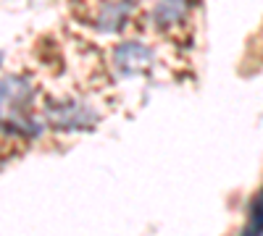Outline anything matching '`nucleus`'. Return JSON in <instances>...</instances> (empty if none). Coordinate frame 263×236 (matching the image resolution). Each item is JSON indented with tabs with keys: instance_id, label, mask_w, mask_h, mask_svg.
<instances>
[{
	"instance_id": "nucleus-2",
	"label": "nucleus",
	"mask_w": 263,
	"mask_h": 236,
	"mask_svg": "<svg viewBox=\"0 0 263 236\" xmlns=\"http://www.w3.org/2000/svg\"><path fill=\"white\" fill-rule=\"evenodd\" d=\"M45 116H48V121L55 128H63V132H82V128H92L95 121H98L95 111H90L87 105H82L77 100L48 102Z\"/></svg>"
},
{
	"instance_id": "nucleus-6",
	"label": "nucleus",
	"mask_w": 263,
	"mask_h": 236,
	"mask_svg": "<svg viewBox=\"0 0 263 236\" xmlns=\"http://www.w3.org/2000/svg\"><path fill=\"white\" fill-rule=\"evenodd\" d=\"M245 233H250V236H260L263 233V191L255 195V200L250 205V228Z\"/></svg>"
},
{
	"instance_id": "nucleus-5",
	"label": "nucleus",
	"mask_w": 263,
	"mask_h": 236,
	"mask_svg": "<svg viewBox=\"0 0 263 236\" xmlns=\"http://www.w3.org/2000/svg\"><path fill=\"white\" fill-rule=\"evenodd\" d=\"M126 16H129L126 0H121V3H108V6H103V11L98 16V29L100 32H119Z\"/></svg>"
},
{
	"instance_id": "nucleus-1",
	"label": "nucleus",
	"mask_w": 263,
	"mask_h": 236,
	"mask_svg": "<svg viewBox=\"0 0 263 236\" xmlns=\"http://www.w3.org/2000/svg\"><path fill=\"white\" fill-rule=\"evenodd\" d=\"M34 97V90L27 76H3L0 79V123L11 132L37 134V126L24 118V111Z\"/></svg>"
},
{
	"instance_id": "nucleus-3",
	"label": "nucleus",
	"mask_w": 263,
	"mask_h": 236,
	"mask_svg": "<svg viewBox=\"0 0 263 236\" xmlns=\"http://www.w3.org/2000/svg\"><path fill=\"white\" fill-rule=\"evenodd\" d=\"M114 66L121 76H137L153 66V50L142 42H124L114 53Z\"/></svg>"
},
{
	"instance_id": "nucleus-4",
	"label": "nucleus",
	"mask_w": 263,
	"mask_h": 236,
	"mask_svg": "<svg viewBox=\"0 0 263 236\" xmlns=\"http://www.w3.org/2000/svg\"><path fill=\"white\" fill-rule=\"evenodd\" d=\"M187 8H190L187 0H161L153 11V18H156L158 27H174L187 16Z\"/></svg>"
}]
</instances>
